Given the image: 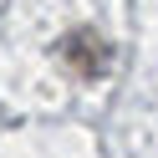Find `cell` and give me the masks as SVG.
I'll use <instances>...</instances> for the list:
<instances>
[{"label":"cell","mask_w":158,"mask_h":158,"mask_svg":"<svg viewBox=\"0 0 158 158\" xmlns=\"http://www.w3.org/2000/svg\"><path fill=\"white\" fill-rule=\"evenodd\" d=\"M56 56H61V66L72 77H82V82H97V77H107V66H112V46L102 41L97 31H66L61 41H56Z\"/></svg>","instance_id":"6da1fadb"}]
</instances>
